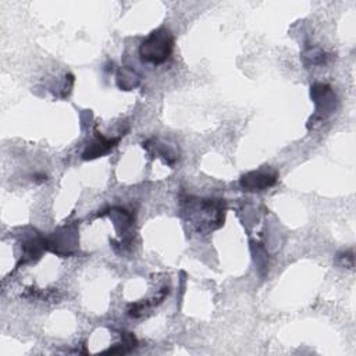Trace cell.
<instances>
[{"instance_id": "1", "label": "cell", "mask_w": 356, "mask_h": 356, "mask_svg": "<svg viewBox=\"0 0 356 356\" xmlns=\"http://www.w3.org/2000/svg\"><path fill=\"white\" fill-rule=\"evenodd\" d=\"M174 49V36L167 28H159L149 33L139 46V56L143 63L163 64L167 61Z\"/></svg>"}, {"instance_id": "4", "label": "cell", "mask_w": 356, "mask_h": 356, "mask_svg": "<svg viewBox=\"0 0 356 356\" xmlns=\"http://www.w3.org/2000/svg\"><path fill=\"white\" fill-rule=\"evenodd\" d=\"M117 142H118V139H106V138L97 135V139H96L90 146H88V149L83 152L82 157H83L85 160H88V159H95V157L103 156V154L107 153L113 146H115Z\"/></svg>"}, {"instance_id": "2", "label": "cell", "mask_w": 356, "mask_h": 356, "mask_svg": "<svg viewBox=\"0 0 356 356\" xmlns=\"http://www.w3.org/2000/svg\"><path fill=\"white\" fill-rule=\"evenodd\" d=\"M199 202H189V216L195 217L193 222L197 224V229H203L206 225L209 229H214L213 222H217L218 227L222 224L224 206L221 200L217 199H197Z\"/></svg>"}, {"instance_id": "3", "label": "cell", "mask_w": 356, "mask_h": 356, "mask_svg": "<svg viewBox=\"0 0 356 356\" xmlns=\"http://www.w3.org/2000/svg\"><path fill=\"white\" fill-rule=\"evenodd\" d=\"M278 174L273 170H257L250 171L241 178V186L248 192H260L277 182Z\"/></svg>"}, {"instance_id": "5", "label": "cell", "mask_w": 356, "mask_h": 356, "mask_svg": "<svg viewBox=\"0 0 356 356\" xmlns=\"http://www.w3.org/2000/svg\"><path fill=\"white\" fill-rule=\"evenodd\" d=\"M139 83V76L129 68H121L118 71L117 75V85L124 89V90H129L132 88H135Z\"/></svg>"}]
</instances>
